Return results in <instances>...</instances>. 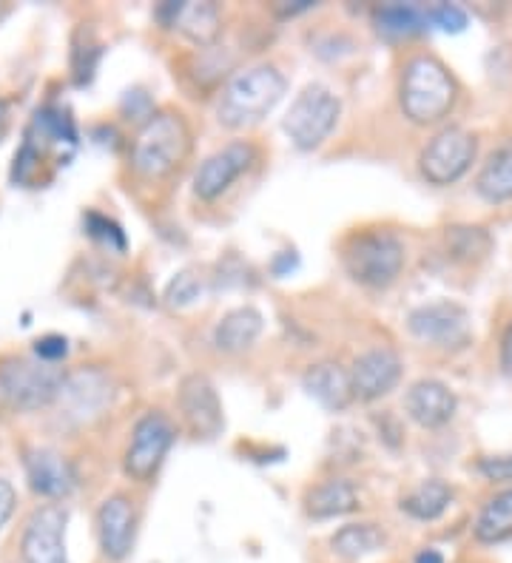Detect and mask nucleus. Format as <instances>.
I'll return each mask as SVG.
<instances>
[{"label": "nucleus", "instance_id": "obj_29", "mask_svg": "<svg viewBox=\"0 0 512 563\" xmlns=\"http://www.w3.org/2000/svg\"><path fill=\"white\" fill-rule=\"evenodd\" d=\"M205 294H208V282H205V277H199L197 270H183L168 282L166 302L171 308H191L205 299Z\"/></svg>", "mask_w": 512, "mask_h": 563}, {"label": "nucleus", "instance_id": "obj_8", "mask_svg": "<svg viewBox=\"0 0 512 563\" xmlns=\"http://www.w3.org/2000/svg\"><path fill=\"white\" fill-rule=\"evenodd\" d=\"M475 137L470 132H464V128H444V132H438L427 149L421 151V174L427 182L433 185H452L459 182L467 171H470L473 160H475Z\"/></svg>", "mask_w": 512, "mask_h": 563}, {"label": "nucleus", "instance_id": "obj_9", "mask_svg": "<svg viewBox=\"0 0 512 563\" xmlns=\"http://www.w3.org/2000/svg\"><path fill=\"white\" fill-rule=\"evenodd\" d=\"M407 327L419 342L435 348H467L470 342V316L456 302L421 305L407 316Z\"/></svg>", "mask_w": 512, "mask_h": 563}, {"label": "nucleus", "instance_id": "obj_22", "mask_svg": "<svg viewBox=\"0 0 512 563\" xmlns=\"http://www.w3.org/2000/svg\"><path fill=\"white\" fill-rule=\"evenodd\" d=\"M450 503H452L450 484L430 479V481H421L416 489H410L402 498V510L410 518H416V521H435V518H442L447 512Z\"/></svg>", "mask_w": 512, "mask_h": 563}, {"label": "nucleus", "instance_id": "obj_38", "mask_svg": "<svg viewBox=\"0 0 512 563\" xmlns=\"http://www.w3.org/2000/svg\"><path fill=\"white\" fill-rule=\"evenodd\" d=\"M501 367L512 379V322L507 325L504 336H501Z\"/></svg>", "mask_w": 512, "mask_h": 563}, {"label": "nucleus", "instance_id": "obj_31", "mask_svg": "<svg viewBox=\"0 0 512 563\" xmlns=\"http://www.w3.org/2000/svg\"><path fill=\"white\" fill-rule=\"evenodd\" d=\"M85 228H89V237L100 239V242H106L109 248L114 251H126V234H123V228L111 222L109 216H100V213H85Z\"/></svg>", "mask_w": 512, "mask_h": 563}, {"label": "nucleus", "instance_id": "obj_10", "mask_svg": "<svg viewBox=\"0 0 512 563\" xmlns=\"http://www.w3.org/2000/svg\"><path fill=\"white\" fill-rule=\"evenodd\" d=\"M57 401H61L66 418L85 424L111 404V379L97 367H83L77 373H69Z\"/></svg>", "mask_w": 512, "mask_h": 563}, {"label": "nucleus", "instance_id": "obj_14", "mask_svg": "<svg viewBox=\"0 0 512 563\" xmlns=\"http://www.w3.org/2000/svg\"><path fill=\"white\" fill-rule=\"evenodd\" d=\"M97 535H100V550L109 560L128 558L137 535L134 503L126 495H111L102 501L97 510Z\"/></svg>", "mask_w": 512, "mask_h": 563}, {"label": "nucleus", "instance_id": "obj_23", "mask_svg": "<svg viewBox=\"0 0 512 563\" xmlns=\"http://www.w3.org/2000/svg\"><path fill=\"white\" fill-rule=\"evenodd\" d=\"M475 191L487 202H507L512 199V146H504L481 168L475 177Z\"/></svg>", "mask_w": 512, "mask_h": 563}, {"label": "nucleus", "instance_id": "obj_35", "mask_svg": "<svg viewBox=\"0 0 512 563\" xmlns=\"http://www.w3.org/2000/svg\"><path fill=\"white\" fill-rule=\"evenodd\" d=\"M69 353V342L66 336H57V334H49V336H40L35 342V356L40 358V362H61V358H66Z\"/></svg>", "mask_w": 512, "mask_h": 563}, {"label": "nucleus", "instance_id": "obj_34", "mask_svg": "<svg viewBox=\"0 0 512 563\" xmlns=\"http://www.w3.org/2000/svg\"><path fill=\"white\" fill-rule=\"evenodd\" d=\"M478 470L484 479L495 481V484H507L512 481V453L509 455H490L478 461Z\"/></svg>", "mask_w": 512, "mask_h": 563}, {"label": "nucleus", "instance_id": "obj_12", "mask_svg": "<svg viewBox=\"0 0 512 563\" xmlns=\"http://www.w3.org/2000/svg\"><path fill=\"white\" fill-rule=\"evenodd\" d=\"M180 413L197 438H216L225 427L216 387L199 373L185 375L180 384Z\"/></svg>", "mask_w": 512, "mask_h": 563}, {"label": "nucleus", "instance_id": "obj_3", "mask_svg": "<svg viewBox=\"0 0 512 563\" xmlns=\"http://www.w3.org/2000/svg\"><path fill=\"white\" fill-rule=\"evenodd\" d=\"M188 151H191V132L185 120L174 111H159L149 123H142L131 142V168L145 180H159L180 168Z\"/></svg>", "mask_w": 512, "mask_h": 563}, {"label": "nucleus", "instance_id": "obj_18", "mask_svg": "<svg viewBox=\"0 0 512 563\" xmlns=\"http://www.w3.org/2000/svg\"><path fill=\"white\" fill-rule=\"evenodd\" d=\"M23 464L28 475V487H32L37 495L63 498L75 489V470L54 450H28Z\"/></svg>", "mask_w": 512, "mask_h": 563}, {"label": "nucleus", "instance_id": "obj_11", "mask_svg": "<svg viewBox=\"0 0 512 563\" xmlns=\"http://www.w3.org/2000/svg\"><path fill=\"white\" fill-rule=\"evenodd\" d=\"M66 510L40 507L23 529L20 552L26 563H69L66 555Z\"/></svg>", "mask_w": 512, "mask_h": 563}, {"label": "nucleus", "instance_id": "obj_41", "mask_svg": "<svg viewBox=\"0 0 512 563\" xmlns=\"http://www.w3.org/2000/svg\"><path fill=\"white\" fill-rule=\"evenodd\" d=\"M6 132V103L0 100V134Z\"/></svg>", "mask_w": 512, "mask_h": 563}, {"label": "nucleus", "instance_id": "obj_7", "mask_svg": "<svg viewBox=\"0 0 512 563\" xmlns=\"http://www.w3.org/2000/svg\"><path fill=\"white\" fill-rule=\"evenodd\" d=\"M174 430L171 418L163 413H145L140 422L131 430V441L126 446L123 467L134 481H149L163 467V461L174 444Z\"/></svg>", "mask_w": 512, "mask_h": 563}, {"label": "nucleus", "instance_id": "obj_4", "mask_svg": "<svg viewBox=\"0 0 512 563\" xmlns=\"http://www.w3.org/2000/svg\"><path fill=\"white\" fill-rule=\"evenodd\" d=\"M342 265L347 277L364 287H387L404 265V248L390 230H364L345 242Z\"/></svg>", "mask_w": 512, "mask_h": 563}, {"label": "nucleus", "instance_id": "obj_13", "mask_svg": "<svg viewBox=\"0 0 512 563\" xmlns=\"http://www.w3.org/2000/svg\"><path fill=\"white\" fill-rule=\"evenodd\" d=\"M256 160V149L251 142H228L225 149L214 151L194 174V194L199 199H216L228 191L233 180H240Z\"/></svg>", "mask_w": 512, "mask_h": 563}, {"label": "nucleus", "instance_id": "obj_1", "mask_svg": "<svg viewBox=\"0 0 512 563\" xmlns=\"http://www.w3.org/2000/svg\"><path fill=\"white\" fill-rule=\"evenodd\" d=\"M288 92V80L276 66H251L237 71L219 94L216 117L225 128H251L280 106Z\"/></svg>", "mask_w": 512, "mask_h": 563}, {"label": "nucleus", "instance_id": "obj_6", "mask_svg": "<svg viewBox=\"0 0 512 563\" xmlns=\"http://www.w3.org/2000/svg\"><path fill=\"white\" fill-rule=\"evenodd\" d=\"M342 103L328 85L313 83L294 100V106L285 114L282 128L290 142L299 151H313L330 137V132L339 123Z\"/></svg>", "mask_w": 512, "mask_h": 563}, {"label": "nucleus", "instance_id": "obj_36", "mask_svg": "<svg viewBox=\"0 0 512 563\" xmlns=\"http://www.w3.org/2000/svg\"><path fill=\"white\" fill-rule=\"evenodd\" d=\"M14 503H18V493H14V487L9 481L0 479V529H4V524L12 518Z\"/></svg>", "mask_w": 512, "mask_h": 563}, {"label": "nucleus", "instance_id": "obj_20", "mask_svg": "<svg viewBox=\"0 0 512 563\" xmlns=\"http://www.w3.org/2000/svg\"><path fill=\"white\" fill-rule=\"evenodd\" d=\"M262 334V313L254 308L228 310L214 327V344L223 353H242Z\"/></svg>", "mask_w": 512, "mask_h": 563}, {"label": "nucleus", "instance_id": "obj_17", "mask_svg": "<svg viewBox=\"0 0 512 563\" xmlns=\"http://www.w3.org/2000/svg\"><path fill=\"white\" fill-rule=\"evenodd\" d=\"M157 20L166 28H177L197 46H211L219 35V9L214 4H163L157 6Z\"/></svg>", "mask_w": 512, "mask_h": 563}, {"label": "nucleus", "instance_id": "obj_40", "mask_svg": "<svg viewBox=\"0 0 512 563\" xmlns=\"http://www.w3.org/2000/svg\"><path fill=\"white\" fill-rule=\"evenodd\" d=\"M413 563H444V555L438 552V550H421V552L413 558Z\"/></svg>", "mask_w": 512, "mask_h": 563}, {"label": "nucleus", "instance_id": "obj_26", "mask_svg": "<svg viewBox=\"0 0 512 563\" xmlns=\"http://www.w3.org/2000/svg\"><path fill=\"white\" fill-rule=\"evenodd\" d=\"M382 543H385L382 529L373 524H347L330 538L333 552L345 560H359L364 555H373L382 550Z\"/></svg>", "mask_w": 512, "mask_h": 563}, {"label": "nucleus", "instance_id": "obj_27", "mask_svg": "<svg viewBox=\"0 0 512 563\" xmlns=\"http://www.w3.org/2000/svg\"><path fill=\"white\" fill-rule=\"evenodd\" d=\"M492 248V239L481 228H450L447 230V251L459 262H478Z\"/></svg>", "mask_w": 512, "mask_h": 563}, {"label": "nucleus", "instance_id": "obj_32", "mask_svg": "<svg viewBox=\"0 0 512 563\" xmlns=\"http://www.w3.org/2000/svg\"><path fill=\"white\" fill-rule=\"evenodd\" d=\"M430 14V23H435L438 28H444V32H464L467 28V12L456 4H438L433 9H427Z\"/></svg>", "mask_w": 512, "mask_h": 563}, {"label": "nucleus", "instance_id": "obj_33", "mask_svg": "<svg viewBox=\"0 0 512 563\" xmlns=\"http://www.w3.org/2000/svg\"><path fill=\"white\" fill-rule=\"evenodd\" d=\"M40 163V149L35 146V140L28 137L23 142V149L14 154V168H12V180H18V182H26L28 177H32V171L37 168Z\"/></svg>", "mask_w": 512, "mask_h": 563}, {"label": "nucleus", "instance_id": "obj_25", "mask_svg": "<svg viewBox=\"0 0 512 563\" xmlns=\"http://www.w3.org/2000/svg\"><path fill=\"white\" fill-rule=\"evenodd\" d=\"M430 23L427 9H421L416 4H387L376 12V26L378 32H385L390 37H413L421 35Z\"/></svg>", "mask_w": 512, "mask_h": 563}, {"label": "nucleus", "instance_id": "obj_39", "mask_svg": "<svg viewBox=\"0 0 512 563\" xmlns=\"http://www.w3.org/2000/svg\"><path fill=\"white\" fill-rule=\"evenodd\" d=\"M313 4H311V0H299V4H280V6H276V12H280L282 14V18H290V14H299V12H307V9H311Z\"/></svg>", "mask_w": 512, "mask_h": 563}, {"label": "nucleus", "instance_id": "obj_5", "mask_svg": "<svg viewBox=\"0 0 512 563\" xmlns=\"http://www.w3.org/2000/svg\"><path fill=\"white\" fill-rule=\"evenodd\" d=\"M66 382V373L49 362H32V358H4L0 362V396L12 407L37 410L57 401L61 387Z\"/></svg>", "mask_w": 512, "mask_h": 563}, {"label": "nucleus", "instance_id": "obj_30", "mask_svg": "<svg viewBox=\"0 0 512 563\" xmlns=\"http://www.w3.org/2000/svg\"><path fill=\"white\" fill-rule=\"evenodd\" d=\"M100 54H102L100 43H94L89 32H85V40L83 43L75 40V49H71V75H75V83L77 85L92 83Z\"/></svg>", "mask_w": 512, "mask_h": 563}, {"label": "nucleus", "instance_id": "obj_21", "mask_svg": "<svg viewBox=\"0 0 512 563\" xmlns=\"http://www.w3.org/2000/svg\"><path fill=\"white\" fill-rule=\"evenodd\" d=\"M359 507V493L356 487L345 481V479H330L316 484L305 498V510L316 521H325V518H336V515H347Z\"/></svg>", "mask_w": 512, "mask_h": 563}, {"label": "nucleus", "instance_id": "obj_15", "mask_svg": "<svg viewBox=\"0 0 512 563\" xmlns=\"http://www.w3.org/2000/svg\"><path fill=\"white\" fill-rule=\"evenodd\" d=\"M402 379V358L390 348H373L362 353L350 367V384L354 396L362 401H373L387 396Z\"/></svg>", "mask_w": 512, "mask_h": 563}, {"label": "nucleus", "instance_id": "obj_2", "mask_svg": "<svg viewBox=\"0 0 512 563\" xmlns=\"http://www.w3.org/2000/svg\"><path fill=\"white\" fill-rule=\"evenodd\" d=\"M456 100L459 85L442 60H435L430 54H419L404 66L399 103L410 123L433 125L444 120L456 109Z\"/></svg>", "mask_w": 512, "mask_h": 563}, {"label": "nucleus", "instance_id": "obj_16", "mask_svg": "<svg viewBox=\"0 0 512 563\" xmlns=\"http://www.w3.org/2000/svg\"><path fill=\"white\" fill-rule=\"evenodd\" d=\"M456 393L444 384V382H435V379H421L413 387L407 390L404 396V413L413 418L419 427H444L452 415H456Z\"/></svg>", "mask_w": 512, "mask_h": 563}, {"label": "nucleus", "instance_id": "obj_19", "mask_svg": "<svg viewBox=\"0 0 512 563\" xmlns=\"http://www.w3.org/2000/svg\"><path fill=\"white\" fill-rule=\"evenodd\" d=\"M305 390L311 393L321 407L328 410H345L350 398H354V384H350V373L342 370L336 362H319L313 367H307L302 375Z\"/></svg>", "mask_w": 512, "mask_h": 563}, {"label": "nucleus", "instance_id": "obj_37", "mask_svg": "<svg viewBox=\"0 0 512 563\" xmlns=\"http://www.w3.org/2000/svg\"><path fill=\"white\" fill-rule=\"evenodd\" d=\"M299 265V259H297V253L294 251H282L280 256L273 259V265H271V270H273V277H288L290 270H294Z\"/></svg>", "mask_w": 512, "mask_h": 563}, {"label": "nucleus", "instance_id": "obj_28", "mask_svg": "<svg viewBox=\"0 0 512 563\" xmlns=\"http://www.w3.org/2000/svg\"><path fill=\"white\" fill-rule=\"evenodd\" d=\"M32 125H35V132L43 140H46V142H71V146L77 142L75 123H71V117H69L63 109H54V106L37 109Z\"/></svg>", "mask_w": 512, "mask_h": 563}, {"label": "nucleus", "instance_id": "obj_24", "mask_svg": "<svg viewBox=\"0 0 512 563\" xmlns=\"http://www.w3.org/2000/svg\"><path fill=\"white\" fill-rule=\"evenodd\" d=\"M475 538L481 543H501L512 538V489H504L484 503L475 518Z\"/></svg>", "mask_w": 512, "mask_h": 563}]
</instances>
